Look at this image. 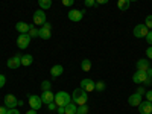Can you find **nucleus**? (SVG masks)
Returning <instances> with one entry per match:
<instances>
[{"mask_svg": "<svg viewBox=\"0 0 152 114\" xmlns=\"http://www.w3.org/2000/svg\"><path fill=\"white\" fill-rule=\"evenodd\" d=\"M145 40L148 41V44H149V46H152V31H149V32H148V35L145 37Z\"/></svg>", "mask_w": 152, "mask_h": 114, "instance_id": "30", "label": "nucleus"}, {"mask_svg": "<svg viewBox=\"0 0 152 114\" xmlns=\"http://www.w3.org/2000/svg\"><path fill=\"white\" fill-rule=\"evenodd\" d=\"M145 96H146V100H149V102H152V90H148V91L145 93Z\"/></svg>", "mask_w": 152, "mask_h": 114, "instance_id": "35", "label": "nucleus"}, {"mask_svg": "<svg viewBox=\"0 0 152 114\" xmlns=\"http://www.w3.org/2000/svg\"><path fill=\"white\" fill-rule=\"evenodd\" d=\"M26 114H37V110H32V108H31V110L26 111Z\"/></svg>", "mask_w": 152, "mask_h": 114, "instance_id": "44", "label": "nucleus"}, {"mask_svg": "<svg viewBox=\"0 0 152 114\" xmlns=\"http://www.w3.org/2000/svg\"><path fill=\"white\" fill-rule=\"evenodd\" d=\"M129 5H131L129 0H117V8L120 11H123V12L129 9Z\"/></svg>", "mask_w": 152, "mask_h": 114, "instance_id": "19", "label": "nucleus"}, {"mask_svg": "<svg viewBox=\"0 0 152 114\" xmlns=\"http://www.w3.org/2000/svg\"><path fill=\"white\" fill-rule=\"evenodd\" d=\"M135 93H138V94H142V96H143V94L146 93V90H145V87H138Z\"/></svg>", "mask_w": 152, "mask_h": 114, "instance_id": "37", "label": "nucleus"}, {"mask_svg": "<svg viewBox=\"0 0 152 114\" xmlns=\"http://www.w3.org/2000/svg\"><path fill=\"white\" fill-rule=\"evenodd\" d=\"M146 56L149 58V61L152 59V46H149V47L146 49Z\"/></svg>", "mask_w": 152, "mask_h": 114, "instance_id": "34", "label": "nucleus"}, {"mask_svg": "<svg viewBox=\"0 0 152 114\" xmlns=\"http://www.w3.org/2000/svg\"><path fill=\"white\" fill-rule=\"evenodd\" d=\"M70 102H72V96L67 91H58V93H55V104L58 107H66Z\"/></svg>", "mask_w": 152, "mask_h": 114, "instance_id": "2", "label": "nucleus"}, {"mask_svg": "<svg viewBox=\"0 0 152 114\" xmlns=\"http://www.w3.org/2000/svg\"><path fill=\"white\" fill-rule=\"evenodd\" d=\"M76 111H78V105H76L75 102H70V104L66 105V111H64V114H75Z\"/></svg>", "mask_w": 152, "mask_h": 114, "instance_id": "21", "label": "nucleus"}, {"mask_svg": "<svg viewBox=\"0 0 152 114\" xmlns=\"http://www.w3.org/2000/svg\"><path fill=\"white\" fill-rule=\"evenodd\" d=\"M62 73H64V67H62L61 64H56V66H53L52 69H50V75H52V78H59Z\"/></svg>", "mask_w": 152, "mask_h": 114, "instance_id": "17", "label": "nucleus"}, {"mask_svg": "<svg viewBox=\"0 0 152 114\" xmlns=\"http://www.w3.org/2000/svg\"><path fill=\"white\" fill-rule=\"evenodd\" d=\"M8 113V108L6 107H0V114H6Z\"/></svg>", "mask_w": 152, "mask_h": 114, "instance_id": "42", "label": "nucleus"}, {"mask_svg": "<svg viewBox=\"0 0 152 114\" xmlns=\"http://www.w3.org/2000/svg\"><path fill=\"white\" fill-rule=\"evenodd\" d=\"M5 84H6V76L3 73H0V88H3Z\"/></svg>", "mask_w": 152, "mask_h": 114, "instance_id": "29", "label": "nucleus"}, {"mask_svg": "<svg viewBox=\"0 0 152 114\" xmlns=\"http://www.w3.org/2000/svg\"><path fill=\"white\" fill-rule=\"evenodd\" d=\"M128 104L131 107H138L142 104V94H138V93H134L128 97Z\"/></svg>", "mask_w": 152, "mask_h": 114, "instance_id": "14", "label": "nucleus"}, {"mask_svg": "<svg viewBox=\"0 0 152 114\" xmlns=\"http://www.w3.org/2000/svg\"><path fill=\"white\" fill-rule=\"evenodd\" d=\"M143 85H146V87H151V85H152V78H148V79H146V82H145Z\"/></svg>", "mask_w": 152, "mask_h": 114, "instance_id": "41", "label": "nucleus"}, {"mask_svg": "<svg viewBox=\"0 0 152 114\" xmlns=\"http://www.w3.org/2000/svg\"><path fill=\"white\" fill-rule=\"evenodd\" d=\"M75 114H79V113H78V111H76V113H75Z\"/></svg>", "mask_w": 152, "mask_h": 114, "instance_id": "46", "label": "nucleus"}, {"mask_svg": "<svg viewBox=\"0 0 152 114\" xmlns=\"http://www.w3.org/2000/svg\"><path fill=\"white\" fill-rule=\"evenodd\" d=\"M84 5L88 6V8H91V6L96 5V0H84Z\"/></svg>", "mask_w": 152, "mask_h": 114, "instance_id": "31", "label": "nucleus"}, {"mask_svg": "<svg viewBox=\"0 0 152 114\" xmlns=\"http://www.w3.org/2000/svg\"><path fill=\"white\" fill-rule=\"evenodd\" d=\"M148 78H149V76H148V73H146V72H140V70H137V72L134 73V76H132V81H134L135 84H145Z\"/></svg>", "mask_w": 152, "mask_h": 114, "instance_id": "10", "label": "nucleus"}, {"mask_svg": "<svg viewBox=\"0 0 152 114\" xmlns=\"http://www.w3.org/2000/svg\"><path fill=\"white\" fill-rule=\"evenodd\" d=\"M40 9H50L52 8V0H38Z\"/></svg>", "mask_w": 152, "mask_h": 114, "instance_id": "22", "label": "nucleus"}, {"mask_svg": "<svg viewBox=\"0 0 152 114\" xmlns=\"http://www.w3.org/2000/svg\"><path fill=\"white\" fill-rule=\"evenodd\" d=\"M149 67H151V62H149V59L142 58V59H138V61H137V70H140V72H146Z\"/></svg>", "mask_w": 152, "mask_h": 114, "instance_id": "15", "label": "nucleus"}, {"mask_svg": "<svg viewBox=\"0 0 152 114\" xmlns=\"http://www.w3.org/2000/svg\"><path fill=\"white\" fill-rule=\"evenodd\" d=\"M138 111H140V114H152V102H149V100H142V104L137 107Z\"/></svg>", "mask_w": 152, "mask_h": 114, "instance_id": "13", "label": "nucleus"}, {"mask_svg": "<svg viewBox=\"0 0 152 114\" xmlns=\"http://www.w3.org/2000/svg\"><path fill=\"white\" fill-rule=\"evenodd\" d=\"M6 66L12 70H15L21 66V55H15V56H11L8 61H6Z\"/></svg>", "mask_w": 152, "mask_h": 114, "instance_id": "6", "label": "nucleus"}, {"mask_svg": "<svg viewBox=\"0 0 152 114\" xmlns=\"http://www.w3.org/2000/svg\"><path fill=\"white\" fill-rule=\"evenodd\" d=\"M15 29H17L18 34H28L29 29H31V24L24 23V21H18V23L15 24Z\"/></svg>", "mask_w": 152, "mask_h": 114, "instance_id": "16", "label": "nucleus"}, {"mask_svg": "<svg viewBox=\"0 0 152 114\" xmlns=\"http://www.w3.org/2000/svg\"><path fill=\"white\" fill-rule=\"evenodd\" d=\"M40 97H41V100H43V104H46V105L55 102V93H52V90H46V91H43Z\"/></svg>", "mask_w": 152, "mask_h": 114, "instance_id": "9", "label": "nucleus"}, {"mask_svg": "<svg viewBox=\"0 0 152 114\" xmlns=\"http://www.w3.org/2000/svg\"><path fill=\"white\" fill-rule=\"evenodd\" d=\"M56 111H58V114H64V111H66V107H58V108H56Z\"/></svg>", "mask_w": 152, "mask_h": 114, "instance_id": "40", "label": "nucleus"}, {"mask_svg": "<svg viewBox=\"0 0 152 114\" xmlns=\"http://www.w3.org/2000/svg\"><path fill=\"white\" fill-rule=\"evenodd\" d=\"M29 44H31V37H29V34H20V35L17 37V46H18L20 49H26Z\"/></svg>", "mask_w": 152, "mask_h": 114, "instance_id": "4", "label": "nucleus"}, {"mask_svg": "<svg viewBox=\"0 0 152 114\" xmlns=\"http://www.w3.org/2000/svg\"><path fill=\"white\" fill-rule=\"evenodd\" d=\"M34 24L35 26H43V24L46 23V12L43 9H37L34 12Z\"/></svg>", "mask_w": 152, "mask_h": 114, "instance_id": "3", "label": "nucleus"}, {"mask_svg": "<svg viewBox=\"0 0 152 114\" xmlns=\"http://www.w3.org/2000/svg\"><path fill=\"white\" fill-rule=\"evenodd\" d=\"M47 108H49V111H56L58 105H56L55 102H52V104H49V105H47Z\"/></svg>", "mask_w": 152, "mask_h": 114, "instance_id": "33", "label": "nucleus"}, {"mask_svg": "<svg viewBox=\"0 0 152 114\" xmlns=\"http://www.w3.org/2000/svg\"><path fill=\"white\" fill-rule=\"evenodd\" d=\"M81 69H82V72H90L91 70V61L90 59H84L81 62Z\"/></svg>", "mask_w": 152, "mask_h": 114, "instance_id": "23", "label": "nucleus"}, {"mask_svg": "<svg viewBox=\"0 0 152 114\" xmlns=\"http://www.w3.org/2000/svg\"><path fill=\"white\" fill-rule=\"evenodd\" d=\"M72 100L76 104V105H85L87 102H88V93L87 91H84L82 88L79 87V88H76V90L72 93Z\"/></svg>", "mask_w": 152, "mask_h": 114, "instance_id": "1", "label": "nucleus"}, {"mask_svg": "<svg viewBox=\"0 0 152 114\" xmlns=\"http://www.w3.org/2000/svg\"><path fill=\"white\" fill-rule=\"evenodd\" d=\"M81 88H82L84 91H87V93L94 91V81H91L90 78L82 79V81H81Z\"/></svg>", "mask_w": 152, "mask_h": 114, "instance_id": "8", "label": "nucleus"}, {"mask_svg": "<svg viewBox=\"0 0 152 114\" xmlns=\"http://www.w3.org/2000/svg\"><path fill=\"white\" fill-rule=\"evenodd\" d=\"M6 114H20V111L17 108H8V113Z\"/></svg>", "mask_w": 152, "mask_h": 114, "instance_id": "36", "label": "nucleus"}, {"mask_svg": "<svg viewBox=\"0 0 152 114\" xmlns=\"http://www.w3.org/2000/svg\"><path fill=\"white\" fill-rule=\"evenodd\" d=\"M50 88H52V82H50V81H43V82H41V90H43V91L50 90Z\"/></svg>", "mask_w": 152, "mask_h": 114, "instance_id": "26", "label": "nucleus"}, {"mask_svg": "<svg viewBox=\"0 0 152 114\" xmlns=\"http://www.w3.org/2000/svg\"><path fill=\"white\" fill-rule=\"evenodd\" d=\"M18 105V99L14 94H6L5 96V107L6 108H15Z\"/></svg>", "mask_w": 152, "mask_h": 114, "instance_id": "12", "label": "nucleus"}, {"mask_svg": "<svg viewBox=\"0 0 152 114\" xmlns=\"http://www.w3.org/2000/svg\"><path fill=\"white\" fill-rule=\"evenodd\" d=\"M129 2H137V0H129Z\"/></svg>", "mask_w": 152, "mask_h": 114, "instance_id": "45", "label": "nucleus"}, {"mask_svg": "<svg viewBox=\"0 0 152 114\" xmlns=\"http://www.w3.org/2000/svg\"><path fill=\"white\" fill-rule=\"evenodd\" d=\"M28 34H29L31 38H37L38 35H40V29H37V28H35V24H31V29H29Z\"/></svg>", "mask_w": 152, "mask_h": 114, "instance_id": "24", "label": "nucleus"}, {"mask_svg": "<svg viewBox=\"0 0 152 114\" xmlns=\"http://www.w3.org/2000/svg\"><path fill=\"white\" fill-rule=\"evenodd\" d=\"M61 3L64 5V6H67V8H70L75 3V0H61Z\"/></svg>", "mask_w": 152, "mask_h": 114, "instance_id": "32", "label": "nucleus"}, {"mask_svg": "<svg viewBox=\"0 0 152 114\" xmlns=\"http://www.w3.org/2000/svg\"><path fill=\"white\" fill-rule=\"evenodd\" d=\"M41 105H43V100H41V97L40 96H37V94H31L29 96V107L32 108V110H40L41 108Z\"/></svg>", "mask_w": 152, "mask_h": 114, "instance_id": "5", "label": "nucleus"}, {"mask_svg": "<svg viewBox=\"0 0 152 114\" xmlns=\"http://www.w3.org/2000/svg\"><path fill=\"white\" fill-rule=\"evenodd\" d=\"M67 17L72 20V21H81L82 17H84V11H79V9H70Z\"/></svg>", "mask_w": 152, "mask_h": 114, "instance_id": "11", "label": "nucleus"}, {"mask_svg": "<svg viewBox=\"0 0 152 114\" xmlns=\"http://www.w3.org/2000/svg\"><path fill=\"white\" fill-rule=\"evenodd\" d=\"M38 37L43 38V40H50V37H52V31L46 29V28H40V35H38Z\"/></svg>", "mask_w": 152, "mask_h": 114, "instance_id": "20", "label": "nucleus"}, {"mask_svg": "<svg viewBox=\"0 0 152 114\" xmlns=\"http://www.w3.org/2000/svg\"><path fill=\"white\" fill-rule=\"evenodd\" d=\"M146 73H148V76H149V78H152V67H149V69L146 70Z\"/></svg>", "mask_w": 152, "mask_h": 114, "instance_id": "43", "label": "nucleus"}, {"mask_svg": "<svg viewBox=\"0 0 152 114\" xmlns=\"http://www.w3.org/2000/svg\"><path fill=\"white\" fill-rule=\"evenodd\" d=\"M110 0H96V5H107Z\"/></svg>", "mask_w": 152, "mask_h": 114, "instance_id": "38", "label": "nucleus"}, {"mask_svg": "<svg viewBox=\"0 0 152 114\" xmlns=\"http://www.w3.org/2000/svg\"><path fill=\"white\" fill-rule=\"evenodd\" d=\"M132 32H134V37H135V38H145V37L148 35L149 29L145 26V24H137Z\"/></svg>", "mask_w": 152, "mask_h": 114, "instance_id": "7", "label": "nucleus"}, {"mask_svg": "<svg viewBox=\"0 0 152 114\" xmlns=\"http://www.w3.org/2000/svg\"><path fill=\"white\" fill-rule=\"evenodd\" d=\"M105 82L104 81H97V82H94V90H97V91H104L105 90Z\"/></svg>", "mask_w": 152, "mask_h": 114, "instance_id": "25", "label": "nucleus"}, {"mask_svg": "<svg viewBox=\"0 0 152 114\" xmlns=\"http://www.w3.org/2000/svg\"><path fill=\"white\" fill-rule=\"evenodd\" d=\"M41 28H46V29H50V31H52V24H50L49 21H46V23L43 24V26H41Z\"/></svg>", "mask_w": 152, "mask_h": 114, "instance_id": "39", "label": "nucleus"}, {"mask_svg": "<svg viewBox=\"0 0 152 114\" xmlns=\"http://www.w3.org/2000/svg\"><path fill=\"white\" fill-rule=\"evenodd\" d=\"M78 113H79V114H88V107H87V104H85V105H79V107H78Z\"/></svg>", "mask_w": 152, "mask_h": 114, "instance_id": "27", "label": "nucleus"}, {"mask_svg": "<svg viewBox=\"0 0 152 114\" xmlns=\"http://www.w3.org/2000/svg\"><path fill=\"white\" fill-rule=\"evenodd\" d=\"M145 26H146L149 31L152 29V15H148V17H146V20H145Z\"/></svg>", "mask_w": 152, "mask_h": 114, "instance_id": "28", "label": "nucleus"}, {"mask_svg": "<svg viewBox=\"0 0 152 114\" xmlns=\"http://www.w3.org/2000/svg\"><path fill=\"white\" fill-rule=\"evenodd\" d=\"M34 62V56L32 55H29V53H26V55H21V66H24V67H28V66H31Z\"/></svg>", "mask_w": 152, "mask_h": 114, "instance_id": "18", "label": "nucleus"}]
</instances>
